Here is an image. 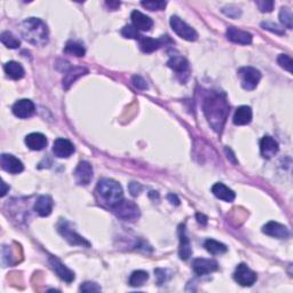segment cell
I'll return each mask as SVG.
<instances>
[{"mask_svg": "<svg viewBox=\"0 0 293 293\" xmlns=\"http://www.w3.org/2000/svg\"><path fill=\"white\" fill-rule=\"evenodd\" d=\"M261 27L263 28V29L269 30L271 32H275V34H277V35H284V34H285L282 28H280L279 26H277V24H274V23H270V22H262Z\"/></svg>", "mask_w": 293, "mask_h": 293, "instance_id": "8d00e7d4", "label": "cell"}, {"mask_svg": "<svg viewBox=\"0 0 293 293\" xmlns=\"http://www.w3.org/2000/svg\"><path fill=\"white\" fill-rule=\"evenodd\" d=\"M23 38L36 46H44L48 42V29L46 24L37 18H30L22 23Z\"/></svg>", "mask_w": 293, "mask_h": 293, "instance_id": "7a4b0ae2", "label": "cell"}, {"mask_svg": "<svg viewBox=\"0 0 293 293\" xmlns=\"http://www.w3.org/2000/svg\"><path fill=\"white\" fill-rule=\"evenodd\" d=\"M53 205H54V203L52 197H50V196H47V195H43L36 200L34 208L40 216H48L52 213Z\"/></svg>", "mask_w": 293, "mask_h": 293, "instance_id": "44dd1931", "label": "cell"}, {"mask_svg": "<svg viewBox=\"0 0 293 293\" xmlns=\"http://www.w3.org/2000/svg\"><path fill=\"white\" fill-rule=\"evenodd\" d=\"M26 144L31 150H43L47 146V139L42 133H30L26 136Z\"/></svg>", "mask_w": 293, "mask_h": 293, "instance_id": "cb8c5ba5", "label": "cell"}, {"mask_svg": "<svg viewBox=\"0 0 293 293\" xmlns=\"http://www.w3.org/2000/svg\"><path fill=\"white\" fill-rule=\"evenodd\" d=\"M53 152L56 157L68 158L75 152V147L71 141L68 139H56L53 144Z\"/></svg>", "mask_w": 293, "mask_h": 293, "instance_id": "5bb4252c", "label": "cell"}, {"mask_svg": "<svg viewBox=\"0 0 293 293\" xmlns=\"http://www.w3.org/2000/svg\"><path fill=\"white\" fill-rule=\"evenodd\" d=\"M75 179L80 186H87L93 178V167L88 162H80L75 170Z\"/></svg>", "mask_w": 293, "mask_h": 293, "instance_id": "30bf717a", "label": "cell"}, {"mask_svg": "<svg viewBox=\"0 0 293 293\" xmlns=\"http://www.w3.org/2000/svg\"><path fill=\"white\" fill-rule=\"evenodd\" d=\"M168 199H170V202L172 204H174V205H179V204H180V200L178 198V196L174 195V194L168 195Z\"/></svg>", "mask_w": 293, "mask_h": 293, "instance_id": "b9f144b4", "label": "cell"}, {"mask_svg": "<svg viewBox=\"0 0 293 293\" xmlns=\"http://www.w3.org/2000/svg\"><path fill=\"white\" fill-rule=\"evenodd\" d=\"M149 278V274L144 270H135L132 272L130 277V285L133 287L142 286L144 283Z\"/></svg>", "mask_w": 293, "mask_h": 293, "instance_id": "f546056e", "label": "cell"}, {"mask_svg": "<svg viewBox=\"0 0 293 293\" xmlns=\"http://www.w3.org/2000/svg\"><path fill=\"white\" fill-rule=\"evenodd\" d=\"M256 6L259 7V10L262 13H269V12L272 11V7H274V2H271V0H261V2H256Z\"/></svg>", "mask_w": 293, "mask_h": 293, "instance_id": "d590c367", "label": "cell"}, {"mask_svg": "<svg viewBox=\"0 0 293 293\" xmlns=\"http://www.w3.org/2000/svg\"><path fill=\"white\" fill-rule=\"evenodd\" d=\"M13 110V114L19 118H29L32 115L35 114V104L31 100L28 99H22L19 100L18 102H15V104L12 108Z\"/></svg>", "mask_w": 293, "mask_h": 293, "instance_id": "7c38bea8", "label": "cell"}, {"mask_svg": "<svg viewBox=\"0 0 293 293\" xmlns=\"http://www.w3.org/2000/svg\"><path fill=\"white\" fill-rule=\"evenodd\" d=\"M132 22H133V27L136 30L141 31H149L152 26H154V21L149 18V16L142 14L139 11H133L131 14Z\"/></svg>", "mask_w": 293, "mask_h": 293, "instance_id": "ffe728a7", "label": "cell"}, {"mask_svg": "<svg viewBox=\"0 0 293 293\" xmlns=\"http://www.w3.org/2000/svg\"><path fill=\"white\" fill-rule=\"evenodd\" d=\"M122 35L125 38H131V39H140L141 36L139 35V31L135 29L133 26H125L122 30Z\"/></svg>", "mask_w": 293, "mask_h": 293, "instance_id": "e575fe53", "label": "cell"}, {"mask_svg": "<svg viewBox=\"0 0 293 293\" xmlns=\"http://www.w3.org/2000/svg\"><path fill=\"white\" fill-rule=\"evenodd\" d=\"M279 20L284 27H286L287 29H292L293 16H292V12L290 11V8H287V7L280 8Z\"/></svg>", "mask_w": 293, "mask_h": 293, "instance_id": "1f68e13d", "label": "cell"}, {"mask_svg": "<svg viewBox=\"0 0 293 293\" xmlns=\"http://www.w3.org/2000/svg\"><path fill=\"white\" fill-rule=\"evenodd\" d=\"M0 164H2L3 170L12 174H19L24 170L23 163L13 155L3 154L2 158H0Z\"/></svg>", "mask_w": 293, "mask_h": 293, "instance_id": "8fae6325", "label": "cell"}, {"mask_svg": "<svg viewBox=\"0 0 293 293\" xmlns=\"http://www.w3.org/2000/svg\"><path fill=\"white\" fill-rule=\"evenodd\" d=\"M82 292H99L101 291V286H99L96 283H92V282H86L84 283L82 286L79 288Z\"/></svg>", "mask_w": 293, "mask_h": 293, "instance_id": "74e56055", "label": "cell"}, {"mask_svg": "<svg viewBox=\"0 0 293 293\" xmlns=\"http://www.w3.org/2000/svg\"><path fill=\"white\" fill-rule=\"evenodd\" d=\"M50 264L52 269L55 271V274L59 276L60 278L67 283H71L75 279V272L70 270L66 264H63L58 258L52 256L50 258Z\"/></svg>", "mask_w": 293, "mask_h": 293, "instance_id": "4fadbf2b", "label": "cell"}, {"mask_svg": "<svg viewBox=\"0 0 293 293\" xmlns=\"http://www.w3.org/2000/svg\"><path fill=\"white\" fill-rule=\"evenodd\" d=\"M212 192L216 198L222 199L224 202H232L235 199L236 195L231 189H229L227 186H224L223 183L218 182L212 187Z\"/></svg>", "mask_w": 293, "mask_h": 293, "instance_id": "d4e9b609", "label": "cell"}, {"mask_svg": "<svg viewBox=\"0 0 293 293\" xmlns=\"http://www.w3.org/2000/svg\"><path fill=\"white\" fill-rule=\"evenodd\" d=\"M262 232L271 237L279 238V239H285L288 237L290 232H288L287 228L284 224H280L275 221H269L266 223L262 228Z\"/></svg>", "mask_w": 293, "mask_h": 293, "instance_id": "e0dca14e", "label": "cell"}, {"mask_svg": "<svg viewBox=\"0 0 293 293\" xmlns=\"http://www.w3.org/2000/svg\"><path fill=\"white\" fill-rule=\"evenodd\" d=\"M112 211L119 219L124 220V221H135L140 215L139 207L136 206V204L134 202H131V200L125 199H122L117 205L112 207Z\"/></svg>", "mask_w": 293, "mask_h": 293, "instance_id": "277c9868", "label": "cell"}, {"mask_svg": "<svg viewBox=\"0 0 293 293\" xmlns=\"http://www.w3.org/2000/svg\"><path fill=\"white\" fill-rule=\"evenodd\" d=\"M179 237H180V246H179V255L181 260H188L191 255V246L189 238L186 235V229L184 226L181 224L179 227Z\"/></svg>", "mask_w": 293, "mask_h": 293, "instance_id": "7402d4cb", "label": "cell"}, {"mask_svg": "<svg viewBox=\"0 0 293 293\" xmlns=\"http://www.w3.org/2000/svg\"><path fill=\"white\" fill-rule=\"evenodd\" d=\"M242 87L246 91H253L261 79V74L253 67H244L238 70Z\"/></svg>", "mask_w": 293, "mask_h": 293, "instance_id": "5b68a950", "label": "cell"}, {"mask_svg": "<svg viewBox=\"0 0 293 293\" xmlns=\"http://www.w3.org/2000/svg\"><path fill=\"white\" fill-rule=\"evenodd\" d=\"M141 5L149 11H163L166 7V2H142Z\"/></svg>", "mask_w": 293, "mask_h": 293, "instance_id": "836d02e7", "label": "cell"}, {"mask_svg": "<svg viewBox=\"0 0 293 293\" xmlns=\"http://www.w3.org/2000/svg\"><path fill=\"white\" fill-rule=\"evenodd\" d=\"M222 12L224 14H226L227 16H229V18H238V16L240 15V10L238 7L236 6H228V7H224Z\"/></svg>", "mask_w": 293, "mask_h": 293, "instance_id": "f35d334b", "label": "cell"}, {"mask_svg": "<svg viewBox=\"0 0 293 293\" xmlns=\"http://www.w3.org/2000/svg\"><path fill=\"white\" fill-rule=\"evenodd\" d=\"M87 69L82 67H76V68H70L69 70L66 71V76L63 78V87L64 90H69L70 86L74 84L76 80L82 77V76L87 74Z\"/></svg>", "mask_w": 293, "mask_h": 293, "instance_id": "603a6c76", "label": "cell"}, {"mask_svg": "<svg viewBox=\"0 0 293 293\" xmlns=\"http://www.w3.org/2000/svg\"><path fill=\"white\" fill-rule=\"evenodd\" d=\"M197 219H198V222L199 223H203V224H206V220H207V218L205 215H203V214H197Z\"/></svg>", "mask_w": 293, "mask_h": 293, "instance_id": "f6af8a7d", "label": "cell"}, {"mask_svg": "<svg viewBox=\"0 0 293 293\" xmlns=\"http://www.w3.org/2000/svg\"><path fill=\"white\" fill-rule=\"evenodd\" d=\"M96 192L101 202L111 208L117 205L124 197L122 186L112 179L100 180L96 187Z\"/></svg>", "mask_w": 293, "mask_h": 293, "instance_id": "3957f363", "label": "cell"}, {"mask_svg": "<svg viewBox=\"0 0 293 293\" xmlns=\"http://www.w3.org/2000/svg\"><path fill=\"white\" fill-rule=\"evenodd\" d=\"M252 120V110L250 107L242 106L237 108L234 115V124L235 125H247Z\"/></svg>", "mask_w": 293, "mask_h": 293, "instance_id": "484cf974", "label": "cell"}, {"mask_svg": "<svg viewBox=\"0 0 293 293\" xmlns=\"http://www.w3.org/2000/svg\"><path fill=\"white\" fill-rule=\"evenodd\" d=\"M130 191H131V194L133 195V196H138L139 194H140V191L142 190V187L140 186L139 183H136V182H132V183H130Z\"/></svg>", "mask_w": 293, "mask_h": 293, "instance_id": "60d3db41", "label": "cell"}, {"mask_svg": "<svg viewBox=\"0 0 293 293\" xmlns=\"http://www.w3.org/2000/svg\"><path fill=\"white\" fill-rule=\"evenodd\" d=\"M140 40V46H141V50L144 53H152L156 50H158L164 45H166V42L172 43L171 39L168 38V36H163L162 38L155 39V38H149V37H142L139 39Z\"/></svg>", "mask_w": 293, "mask_h": 293, "instance_id": "9a60e30c", "label": "cell"}, {"mask_svg": "<svg viewBox=\"0 0 293 293\" xmlns=\"http://www.w3.org/2000/svg\"><path fill=\"white\" fill-rule=\"evenodd\" d=\"M234 279L242 286H252L256 280V274L245 263H239L234 272Z\"/></svg>", "mask_w": 293, "mask_h": 293, "instance_id": "9c48e42d", "label": "cell"}, {"mask_svg": "<svg viewBox=\"0 0 293 293\" xmlns=\"http://www.w3.org/2000/svg\"><path fill=\"white\" fill-rule=\"evenodd\" d=\"M2 188H3V189H2V197H4V196L7 194V191L10 190V187L7 186L6 182H3L2 183Z\"/></svg>", "mask_w": 293, "mask_h": 293, "instance_id": "ee69618b", "label": "cell"}, {"mask_svg": "<svg viewBox=\"0 0 293 293\" xmlns=\"http://www.w3.org/2000/svg\"><path fill=\"white\" fill-rule=\"evenodd\" d=\"M64 53L82 58V56L85 55L86 51H85V47L83 46V44H80L78 42H74V40H70V42H68L66 44V46H64Z\"/></svg>", "mask_w": 293, "mask_h": 293, "instance_id": "83f0119b", "label": "cell"}, {"mask_svg": "<svg viewBox=\"0 0 293 293\" xmlns=\"http://www.w3.org/2000/svg\"><path fill=\"white\" fill-rule=\"evenodd\" d=\"M219 264L212 259H195L192 262V269L196 274L202 276L218 270Z\"/></svg>", "mask_w": 293, "mask_h": 293, "instance_id": "2e32d148", "label": "cell"}, {"mask_svg": "<svg viewBox=\"0 0 293 293\" xmlns=\"http://www.w3.org/2000/svg\"><path fill=\"white\" fill-rule=\"evenodd\" d=\"M277 62L278 64L284 69L287 70L290 74H292V66H293V62H292V59L290 56L286 55V54H280L278 58H277Z\"/></svg>", "mask_w": 293, "mask_h": 293, "instance_id": "d6a6232c", "label": "cell"}, {"mask_svg": "<svg viewBox=\"0 0 293 293\" xmlns=\"http://www.w3.org/2000/svg\"><path fill=\"white\" fill-rule=\"evenodd\" d=\"M167 66L176 74V77L182 84H186L190 77L189 63L182 56H173L167 62Z\"/></svg>", "mask_w": 293, "mask_h": 293, "instance_id": "52a82bcc", "label": "cell"}, {"mask_svg": "<svg viewBox=\"0 0 293 293\" xmlns=\"http://www.w3.org/2000/svg\"><path fill=\"white\" fill-rule=\"evenodd\" d=\"M106 5L109 6L112 11H115V10H117V8L120 6V3H118V2H110V3L107 2Z\"/></svg>", "mask_w": 293, "mask_h": 293, "instance_id": "7bdbcfd3", "label": "cell"}, {"mask_svg": "<svg viewBox=\"0 0 293 293\" xmlns=\"http://www.w3.org/2000/svg\"><path fill=\"white\" fill-rule=\"evenodd\" d=\"M227 37L230 42L240 45H250L252 43V35L247 31L239 30L235 27H229L227 29Z\"/></svg>", "mask_w": 293, "mask_h": 293, "instance_id": "ac0fdd59", "label": "cell"}, {"mask_svg": "<svg viewBox=\"0 0 293 293\" xmlns=\"http://www.w3.org/2000/svg\"><path fill=\"white\" fill-rule=\"evenodd\" d=\"M59 232L61 234L71 245H80V246H87L90 247L91 244L87 242L86 239H84L82 236L78 235L75 230H72L70 228V224L67 221H61L58 226Z\"/></svg>", "mask_w": 293, "mask_h": 293, "instance_id": "ba28073f", "label": "cell"}, {"mask_svg": "<svg viewBox=\"0 0 293 293\" xmlns=\"http://www.w3.org/2000/svg\"><path fill=\"white\" fill-rule=\"evenodd\" d=\"M204 246H205L206 250L213 255L223 254L227 252V246L215 239H206L205 243H204Z\"/></svg>", "mask_w": 293, "mask_h": 293, "instance_id": "f1b7e54d", "label": "cell"}, {"mask_svg": "<svg viewBox=\"0 0 293 293\" xmlns=\"http://www.w3.org/2000/svg\"><path fill=\"white\" fill-rule=\"evenodd\" d=\"M170 23L172 29H173V31L179 36V37L186 39L188 42H195V40H197L198 38L197 31H196L194 28H191L189 24L182 21L179 16H172Z\"/></svg>", "mask_w": 293, "mask_h": 293, "instance_id": "8992f818", "label": "cell"}, {"mask_svg": "<svg viewBox=\"0 0 293 293\" xmlns=\"http://www.w3.org/2000/svg\"><path fill=\"white\" fill-rule=\"evenodd\" d=\"M278 143L275 141V139H272L271 136L266 135L263 136L261 142H260V150H261L262 157L269 159L278 152Z\"/></svg>", "mask_w": 293, "mask_h": 293, "instance_id": "d6986e66", "label": "cell"}, {"mask_svg": "<svg viewBox=\"0 0 293 293\" xmlns=\"http://www.w3.org/2000/svg\"><path fill=\"white\" fill-rule=\"evenodd\" d=\"M0 40H2V43L7 48H12V50L18 48V47H20V45H21L20 39L16 38L15 36L10 31H4L2 36H0Z\"/></svg>", "mask_w": 293, "mask_h": 293, "instance_id": "4dcf8cb0", "label": "cell"}, {"mask_svg": "<svg viewBox=\"0 0 293 293\" xmlns=\"http://www.w3.org/2000/svg\"><path fill=\"white\" fill-rule=\"evenodd\" d=\"M4 70H5L8 77H11L14 80H19L23 78L24 74H26L21 64L15 61L7 62L5 66H4Z\"/></svg>", "mask_w": 293, "mask_h": 293, "instance_id": "4316f807", "label": "cell"}, {"mask_svg": "<svg viewBox=\"0 0 293 293\" xmlns=\"http://www.w3.org/2000/svg\"><path fill=\"white\" fill-rule=\"evenodd\" d=\"M203 109L207 122L215 132H222L229 115V104L226 95L220 92H211L203 102Z\"/></svg>", "mask_w": 293, "mask_h": 293, "instance_id": "6da1fadb", "label": "cell"}, {"mask_svg": "<svg viewBox=\"0 0 293 293\" xmlns=\"http://www.w3.org/2000/svg\"><path fill=\"white\" fill-rule=\"evenodd\" d=\"M133 85L138 88V90H147L148 84L141 76H134L133 77Z\"/></svg>", "mask_w": 293, "mask_h": 293, "instance_id": "ab89813d", "label": "cell"}]
</instances>
